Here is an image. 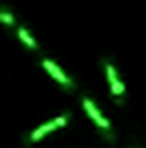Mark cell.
<instances>
[{"label": "cell", "mask_w": 146, "mask_h": 148, "mask_svg": "<svg viewBox=\"0 0 146 148\" xmlns=\"http://www.w3.org/2000/svg\"><path fill=\"white\" fill-rule=\"evenodd\" d=\"M104 66H106V76H108V82H110V90H112V94H114V96H122V94H124V86H122V82L118 80V76H116L114 66H112L110 62H104Z\"/></svg>", "instance_id": "cell-1"}, {"label": "cell", "mask_w": 146, "mask_h": 148, "mask_svg": "<svg viewBox=\"0 0 146 148\" xmlns=\"http://www.w3.org/2000/svg\"><path fill=\"white\" fill-rule=\"evenodd\" d=\"M82 106H84V110H86V112L90 114V118H92V120H94L98 126H102L104 130H110V122H108V120H106V118H104V116H102V114L98 112L96 106H94V104H92V102H90L88 98L82 100Z\"/></svg>", "instance_id": "cell-2"}, {"label": "cell", "mask_w": 146, "mask_h": 148, "mask_svg": "<svg viewBox=\"0 0 146 148\" xmlns=\"http://www.w3.org/2000/svg\"><path fill=\"white\" fill-rule=\"evenodd\" d=\"M42 66H44V68L50 72V76H52V78H56L62 86H68V88L72 86V80H70L68 76H64V74H62V70H60V68H58L52 60H46V58H44V60H42Z\"/></svg>", "instance_id": "cell-3"}, {"label": "cell", "mask_w": 146, "mask_h": 148, "mask_svg": "<svg viewBox=\"0 0 146 148\" xmlns=\"http://www.w3.org/2000/svg\"><path fill=\"white\" fill-rule=\"evenodd\" d=\"M54 128H56V126H54V122H46V124H42L40 128H36V130H34V132L30 134V140H32V142L40 140V138H42V136H44L46 132H50V130H54Z\"/></svg>", "instance_id": "cell-4"}, {"label": "cell", "mask_w": 146, "mask_h": 148, "mask_svg": "<svg viewBox=\"0 0 146 148\" xmlns=\"http://www.w3.org/2000/svg\"><path fill=\"white\" fill-rule=\"evenodd\" d=\"M18 38H20V40L24 42L28 48H36V40H32V36H30V34L26 32L24 28H18Z\"/></svg>", "instance_id": "cell-5"}, {"label": "cell", "mask_w": 146, "mask_h": 148, "mask_svg": "<svg viewBox=\"0 0 146 148\" xmlns=\"http://www.w3.org/2000/svg\"><path fill=\"white\" fill-rule=\"evenodd\" d=\"M0 22L10 26V24H14V16L10 12H6V10H0Z\"/></svg>", "instance_id": "cell-6"}, {"label": "cell", "mask_w": 146, "mask_h": 148, "mask_svg": "<svg viewBox=\"0 0 146 148\" xmlns=\"http://www.w3.org/2000/svg\"><path fill=\"white\" fill-rule=\"evenodd\" d=\"M64 124H66V116H58V118L54 120V126H56V128H58V126H64Z\"/></svg>", "instance_id": "cell-7"}]
</instances>
